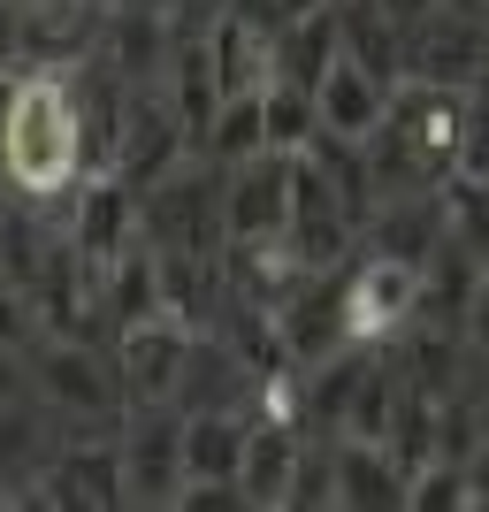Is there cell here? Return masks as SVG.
<instances>
[{
    "label": "cell",
    "instance_id": "6da1fadb",
    "mask_svg": "<svg viewBox=\"0 0 489 512\" xmlns=\"http://www.w3.org/2000/svg\"><path fill=\"white\" fill-rule=\"evenodd\" d=\"M0 161H8L16 199H31V207L69 199V184L92 169L85 107H77V85H69V77L31 69V77L8 85V100H0Z\"/></svg>",
    "mask_w": 489,
    "mask_h": 512
},
{
    "label": "cell",
    "instance_id": "7a4b0ae2",
    "mask_svg": "<svg viewBox=\"0 0 489 512\" xmlns=\"http://www.w3.org/2000/svg\"><path fill=\"white\" fill-rule=\"evenodd\" d=\"M31 398H39L54 421H77V428H107L115 413L130 406L123 375H115V360H107L100 337H62V329H39L31 337Z\"/></svg>",
    "mask_w": 489,
    "mask_h": 512
},
{
    "label": "cell",
    "instance_id": "3957f363",
    "mask_svg": "<svg viewBox=\"0 0 489 512\" xmlns=\"http://www.w3.org/2000/svg\"><path fill=\"white\" fill-rule=\"evenodd\" d=\"M344 283V337L352 344H390V337H413L421 321V268L413 260H390V253H352L337 268Z\"/></svg>",
    "mask_w": 489,
    "mask_h": 512
},
{
    "label": "cell",
    "instance_id": "277c9868",
    "mask_svg": "<svg viewBox=\"0 0 489 512\" xmlns=\"http://www.w3.org/2000/svg\"><path fill=\"white\" fill-rule=\"evenodd\" d=\"M283 245H291V260L306 276H329V268H344V260L360 253V214L344 207L337 176L321 169L314 153H298V169H291V222H283Z\"/></svg>",
    "mask_w": 489,
    "mask_h": 512
},
{
    "label": "cell",
    "instance_id": "5b68a950",
    "mask_svg": "<svg viewBox=\"0 0 489 512\" xmlns=\"http://www.w3.org/2000/svg\"><path fill=\"white\" fill-rule=\"evenodd\" d=\"M62 237H69V253L85 260V276L115 268V260H123L138 237H146L138 192H130L115 169H85L77 184H69V199H62Z\"/></svg>",
    "mask_w": 489,
    "mask_h": 512
},
{
    "label": "cell",
    "instance_id": "8992f818",
    "mask_svg": "<svg viewBox=\"0 0 489 512\" xmlns=\"http://www.w3.org/2000/svg\"><path fill=\"white\" fill-rule=\"evenodd\" d=\"M291 169H298V153H276V146H260L222 169V245L283 237V222H291Z\"/></svg>",
    "mask_w": 489,
    "mask_h": 512
},
{
    "label": "cell",
    "instance_id": "52a82bcc",
    "mask_svg": "<svg viewBox=\"0 0 489 512\" xmlns=\"http://www.w3.org/2000/svg\"><path fill=\"white\" fill-rule=\"evenodd\" d=\"M192 321L184 314H153L123 337H107V360L123 375L130 406H176V390H184V360H192Z\"/></svg>",
    "mask_w": 489,
    "mask_h": 512
},
{
    "label": "cell",
    "instance_id": "ba28073f",
    "mask_svg": "<svg viewBox=\"0 0 489 512\" xmlns=\"http://www.w3.org/2000/svg\"><path fill=\"white\" fill-rule=\"evenodd\" d=\"M123 490L130 505H176L184 490V406H138L123 428Z\"/></svg>",
    "mask_w": 489,
    "mask_h": 512
},
{
    "label": "cell",
    "instance_id": "9c48e42d",
    "mask_svg": "<svg viewBox=\"0 0 489 512\" xmlns=\"http://www.w3.org/2000/svg\"><path fill=\"white\" fill-rule=\"evenodd\" d=\"M107 0H16V46L31 69H69L100 46Z\"/></svg>",
    "mask_w": 489,
    "mask_h": 512
},
{
    "label": "cell",
    "instance_id": "30bf717a",
    "mask_svg": "<svg viewBox=\"0 0 489 512\" xmlns=\"http://www.w3.org/2000/svg\"><path fill=\"white\" fill-rule=\"evenodd\" d=\"M153 314H169V283H161V245L138 237L115 268L92 276V329H100V344H107V337H123V329H138V321H153Z\"/></svg>",
    "mask_w": 489,
    "mask_h": 512
},
{
    "label": "cell",
    "instance_id": "8fae6325",
    "mask_svg": "<svg viewBox=\"0 0 489 512\" xmlns=\"http://www.w3.org/2000/svg\"><path fill=\"white\" fill-rule=\"evenodd\" d=\"M482 46H489L482 16L436 8V16L405 39V77H421V85H482Z\"/></svg>",
    "mask_w": 489,
    "mask_h": 512
},
{
    "label": "cell",
    "instance_id": "7c38bea8",
    "mask_svg": "<svg viewBox=\"0 0 489 512\" xmlns=\"http://www.w3.org/2000/svg\"><path fill=\"white\" fill-rule=\"evenodd\" d=\"M390 92H398V85H383L375 69H360L352 54H337V62L321 69V85H314V115H321V130H329V138L367 146V138H375V123L390 115Z\"/></svg>",
    "mask_w": 489,
    "mask_h": 512
},
{
    "label": "cell",
    "instance_id": "4fadbf2b",
    "mask_svg": "<svg viewBox=\"0 0 489 512\" xmlns=\"http://www.w3.org/2000/svg\"><path fill=\"white\" fill-rule=\"evenodd\" d=\"M298 459H306V428H298L291 413H253V428H245V459H237L245 505H291Z\"/></svg>",
    "mask_w": 489,
    "mask_h": 512
},
{
    "label": "cell",
    "instance_id": "5bb4252c",
    "mask_svg": "<svg viewBox=\"0 0 489 512\" xmlns=\"http://www.w3.org/2000/svg\"><path fill=\"white\" fill-rule=\"evenodd\" d=\"M344 54V0H321L306 16H283L276 23V77L283 85H321V69Z\"/></svg>",
    "mask_w": 489,
    "mask_h": 512
},
{
    "label": "cell",
    "instance_id": "9a60e30c",
    "mask_svg": "<svg viewBox=\"0 0 489 512\" xmlns=\"http://www.w3.org/2000/svg\"><path fill=\"white\" fill-rule=\"evenodd\" d=\"M329 474H337V505H405V490H413V474L375 436H337L329 444Z\"/></svg>",
    "mask_w": 489,
    "mask_h": 512
},
{
    "label": "cell",
    "instance_id": "2e32d148",
    "mask_svg": "<svg viewBox=\"0 0 489 512\" xmlns=\"http://www.w3.org/2000/svg\"><path fill=\"white\" fill-rule=\"evenodd\" d=\"M253 413L237 406H184V474H237Z\"/></svg>",
    "mask_w": 489,
    "mask_h": 512
},
{
    "label": "cell",
    "instance_id": "e0dca14e",
    "mask_svg": "<svg viewBox=\"0 0 489 512\" xmlns=\"http://www.w3.org/2000/svg\"><path fill=\"white\" fill-rule=\"evenodd\" d=\"M268 146V115H260V92H222V107H214L207 138H199V153H207L214 169H230V161H245V153Z\"/></svg>",
    "mask_w": 489,
    "mask_h": 512
},
{
    "label": "cell",
    "instance_id": "ac0fdd59",
    "mask_svg": "<svg viewBox=\"0 0 489 512\" xmlns=\"http://www.w3.org/2000/svg\"><path fill=\"white\" fill-rule=\"evenodd\" d=\"M436 199H444L451 245H467V253L489 268V184H482V176H444V184H436Z\"/></svg>",
    "mask_w": 489,
    "mask_h": 512
},
{
    "label": "cell",
    "instance_id": "d6986e66",
    "mask_svg": "<svg viewBox=\"0 0 489 512\" xmlns=\"http://www.w3.org/2000/svg\"><path fill=\"white\" fill-rule=\"evenodd\" d=\"M260 115H268V146H276V153H306V146H314V130H321L314 92H306V85H283V77L260 92Z\"/></svg>",
    "mask_w": 489,
    "mask_h": 512
},
{
    "label": "cell",
    "instance_id": "ffe728a7",
    "mask_svg": "<svg viewBox=\"0 0 489 512\" xmlns=\"http://www.w3.org/2000/svg\"><path fill=\"white\" fill-rule=\"evenodd\" d=\"M367 8H375V16H383L390 31H398V39H413V31H421V23L436 16V8H444V0H367Z\"/></svg>",
    "mask_w": 489,
    "mask_h": 512
},
{
    "label": "cell",
    "instance_id": "44dd1931",
    "mask_svg": "<svg viewBox=\"0 0 489 512\" xmlns=\"http://www.w3.org/2000/svg\"><path fill=\"white\" fill-rule=\"evenodd\" d=\"M16 398H31V360L16 344H0V406H16Z\"/></svg>",
    "mask_w": 489,
    "mask_h": 512
},
{
    "label": "cell",
    "instance_id": "7402d4cb",
    "mask_svg": "<svg viewBox=\"0 0 489 512\" xmlns=\"http://www.w3.org/2000/svg\"><path fill=\"white\" fill-rule=\"evenodd\" d=\"M23 62V46H16V0H0V69Z\"/></svg>",
    "mask_w": 489,
    "mask_h": 512
},
{
    "label": "cell",
    "instance_id": "603a6c76",
    "mask_svg": "<svg viewBox=\"0 0 489 512\" xmlns=\"http://www.w3.org/2000/svg\"><path fill=\"white\" fill-rule=\"evenodd\" d=\"M0 192H16V184H8V161H0Z\"/></svg>",
    "mask_w": 489,
    "mask_h": 512
}]
</instances>
